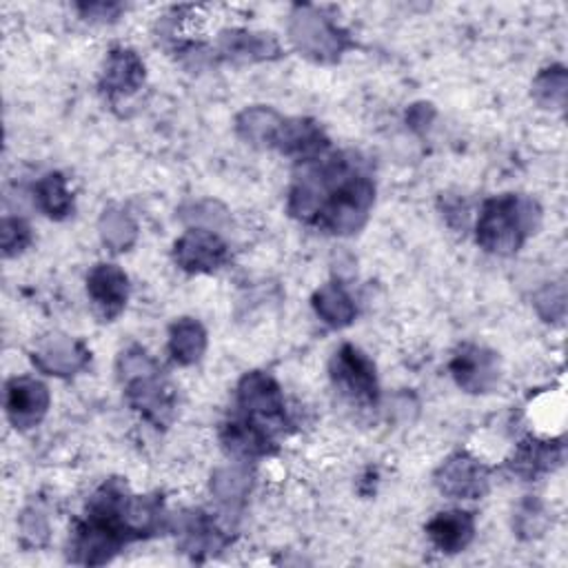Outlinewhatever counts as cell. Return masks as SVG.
<instances>
[{
  "label": "cell",
  "instance_id": "2",
  "mask_svg": "<svg viewBox=\"0 0 568 568\" xmlns=\"http://www.w3.org/2000/svg\"><path fill=\"white\" fill-rule=\"evenodd\" d=\"M516 200H493L486 204V211L480 223L477 238L490 251L518 247L520 236V213Z\"/></svg>",
  "mask_w": 568,
  "mask_h": 568
},
{
  "label": "cell",
  "instance_id": "4",
  "mask_svg": "<svg viewBox=\"0 0 568 568\" xmlns=\"http://www.w3.org/2000/svg\"><path fill=\"white\" fill-rule=\"evenodd\" d=\"M90 294L96 307L107 316H116L127 300V277L111 264H103L90 275Z\"/></svg>",
  "mask_w": 568,
  "mask_h": 568
},
{
  "label": "cell",
  "instance_id": "8",
  "mask_svg": "<svg viewBox=\"0 0 568 568\" xmlns=\"http://www.w3.org/2000/svg\"><path fill=\"white\" fill-rule=\"evenodd\" d=\"M202 346H204V333L198 324L182 322L174 329L171 351L176 355V360H180V363L198 360V355L202 353Z\"/></svg>",
  "mask_w": 568,
  "mask_h": 568
},
{
  "label": "cell",
  "instance_id": "3",
  "mask_svg": "<svg viewBox=\"0 0 568 568\" xmlns=\"http://www.w3.org/2000/svg\"><path fill=\"white\" fill-rule=\"evenodd\" d=\"M49 404L47 389L29 378H14L8 384V415L16 429L36 426Z\"/></svg>",
  "mask_w": 568,
  "mask_h": 568
},
{
  "label": "cell",
  "instance_id": "1",
  "mask_svg": "<svg viewBox=\"0 0 568 568\" xmlns=\"http://www.w3.org/2000/svg\"><path fill=\"white\" fill-rule=\"evenodd\" d=\"M333 380L335 387H340L342 393L351 395L353 400H376V369L358 348L344 346L340 353H335Z\"/></svg>",
  "mask_w": 568,
  "mask_h": 568
},
{
  "label": "cell",
  "instance_id": "7",
  "mask_svg": "<svg viewBox=\"0 0 568 568\" xmlns=\"http://www.w3.org/2000/svg\"><path fill=\"white\" fill-rule=\"evenodd\" d=\"M36 198L51 218H62L71 209V193L67 191L64 178L60 174L45 176L36 187Z\"/></svg>",
  "mask_w": 568,
  "mask_h": 568
},
{
  "label": "cell",
  "instance_id": "9",
  "mask_svg": "<svg viewBox=\"0 0 568 568\" xmlns=\"http://www.w3.org/2000/svg\"><path fill=\"white\" fill-rule=\"evenodd\" d=\"M29 242V229L23 221H12L5 218L3 223V249L5 256H14L19 251H23V247Z\"/></svg>",
  "mask_w": 568,
  "mask_h": 568
},
{
  "label": "cell",
  "instance_id": "5",
  "mask_svg": "<svg viewBox=\"0 0 568 568\" xmlns=\"http://www.w3.org/2000/svg\"><path fill=\"white\" fill-rule=\"evenodd\" d=\"M473 518L471 513L449 511L440 513L429 524V537L445 553H460L473 537Z\"/></svg>",
  "mask_w": 568,
  "mask_h": 568
},
{
  "label": "cell",
  "instance_id": "6",
  "mask_svg": "<svg viewBox=\"0 0 568 568\" xmlns=\"http://www.w3.org/2000/svg\"><path fill=\"white\" fill-rule=\"evenodd\" d=\"M178 258L187 269H216L225 260V245L216 236L191 234L176 245Z\"/></svg>",
  "mask_w": 568,
  "mask_h": 568
}]
</instances>
